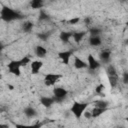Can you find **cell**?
Listing matches in <instances>:
<instances>
[{
	"mask_svg": "<svg viewBox=\"0 0 128 128\" xmlns=\"http://www.w3.org/2000/svg\"><path fill=\"white\" fill-rule=\"evenodd\" d=\"M60 40H62L64 43H69L70 39L72 38V32L70 31H62L59 35Z\"/></svg>",
	"mask_w": 128,
	"mask_h": 128,
	"instance_id": "e0dca14e",
	"label": "cell"
},
{
	"mask_svg": "<svg viewBox=\"0 0 128 128\" xmlns=\"http://www.w3.org/2000/svg\"><path fill=\"white\" fill-rule=\"evenodd\" d=\"M0 127H8V125H6V124H0Z\"/></svg>",
	"mask_w": 128,
	"mask_h": 128,
	"instance_id": "1f68e13d",
	"label": "cell"
},
{
	"mask_svg": "<svg viewBox=\"0 0 128 128\" xmlns=\"http://www.w3.org/2000/svg\"><path fill=\"white\" fill-rule=\"evenodd\" d=\"M23 113H24V115H25L27 118H34V117H36V115H37L36 109L33 108L32 106H27L26 108H24Z\"/></svg>",
	"mask_w": 128,
	"mask_h": 128,
	"instance_id": "9a60e30c",
	"label": "cell"
},
{
	"mask_svg": "<svg viewBox=\"0 0 128 128\" xmlns=\"http://www.w3.org/2000/svg\"><path fill=\"white\" fill-rule=\"evenodd\" d=\"M101 32H102V30H101L99 27H96V26H94V27H91V28H89V34H90V36L100 35V34H101Z\"/></svg>",
	"mask_w": 128,
	"mask_h": 128,
	"instance_id": "44dd1931",
	"label": "cell"
},
{
	"mask_svg": "<svg viewBox=\"0 0 128 128\" xmlns=\"http://www.w3.org/2000/svg\"><path fill=\"white\" fill-rule=\"evenodd\" d=\"M21 63L19 60H12L7 64V68L9 73L13 74L14 76H20L21 75Z\"/></svg>",
	"mask_w": 128,
	"mask_h": 128,
	"instance_id": "8992f818",
	"label": "cell"
},
{
	"mask_svg": "<svg viewBox=\"0 0 128 128\" xmlns=\"http://www.w3.org/2000/svg\"><path fill=\"white\" fill-rule=\"evenodd\" d=\"M91 21H92V20H91L90 17H86V18L84 19V23H85L86 25H90V24H91Z\"/></svg>",
	"mask_w": 128,
	"mask_h": 128,
	"instance_id": "f1b7e54d",
	"label": "cell"
},
{
	"mask_svg": "<svg viewBox=\"0 0 128 128\" xmlns=\"http://www.w3.org/2000/svg\"><path fill=\"white\" fill-rule=\"evenodd\" d=\"M49 19H50L49 15L44 10H40V12H39V20L40 21H48Z\"/></svg>",
	"mask_w": 128,
	"mask_h": 128,
	"instance_id": "603a6c76",
	"label": "cell"
},
{
	"mask_svg": "<svg viewBox=\"0 0 128 128\" xmlns=\"http://www.w3.org/2000/svg\"><path fill=\"white\" fill-rule=\"evenodd\" d=\"M73 55V52L71 50H65V51H61L58 53V57L60 58L61 62L64 65H68L71 59V56Z\"/></svg>",
	"mask_w": 128,
	"mask_h": 128,
	"instance_id": "ba28073f",
	"label": "cell"
},
{
	"mask_svg": "<svg viewBox=\"0 0 128 128\" xmlns=\"http://www.w3.org/2000/svg\"><path fill=\"white\" fill-rule=\"evenodd\" d=\"M44 6V0H30V7L32 9H41Z\"/></svg>",
	"mask_w": 128,
	"mask_h": 128,
	"instance_id": "ffe728a7",
	"label": "cell"
},
{
	"mask_svg": "<svg viewBox=\"0 0 128 128\" xmlns=\"http://www.w3.org/2000/svg\"><path fill=\"white\" fill-rule=\"evenodd\" d=\"M123 1H126V0H123Z\"/></svg>",
	"mask_w": 128,
	"mask_h": 128,
	"instance_id": "d6a6232c",
	"label": "cell"
},
{
	"mask_svg": "<svg viewBox=\"0 0 128 128\" xmlns=\"http://www.w3.org/2000/svg\"><path fill=\"white\" fill-rule=\"evenodd\" d=\"M33 27H34V24L31 21H24L22 23V30L25 33H30L33 30Z\"/></svg>",
	"mask_w": 128,
	"mask_h": 128,
	"instance_id": "d6986e66",
	"label": "cell"
},
{
	"mask_svg": "<svg viewBox=\"0 0 128 128\" xmlns=\"http://www.w3.org/2000/svg\"><path fill=\"white\" fill-rule=\"evenodd\" d=\"M106 74H107L108 81H109L111 88H115L119 83V75L117 73L115 66L112 64H109L106 68Z\"/></svg>",
	"mask_w": 128,
	"mask_h": 128,
	"instance_id": "3957f363",
	"label": "cell"
},
{
	"mask_svg": "<svg viewBox=\"0 0 128 128\" xmlns=\"http://www.w3.org/2000/svg\"><path fill=\"white\" fill-rule=\"evenodd\" d=\"M100 61H98L92 54H89L87 56V68H89L90 71H95L100 67Z\"/></svg>",
	"mask_w": 128,
	"mask_h": 128,
	"instance_id": "52a82bcc",
	"label": "cell"
},
{
	"mask_svg": "<svg viewBox=\"0 0 128 128\" xmlns=\"http://www.w3.org/2000/svg\"><path fill=\"white\" fill-rule=\"evenodd\" d=\"M43 67V62L41 60H34L30 62V68L32 74H38Z\"/></svg>",
	"mask_w": 128,
	"mask_h": 128,
	"instance_id": "9c48e42d",
	"label": "cell"
},
{
	"mask_svg": "<svg viewBox=\"0 0 128 128\" xmlns=\"http://www.w3.org/2000/svg\"><path fill=\"white\" fill-rule=\"evenodd\" d=\"M74 67H75L76 69H78V70H80V69H85V68H87V63H86L83 59H81L80 57L75 56V57H74Z\"/></svg>",
	"mask_w": 128,
	"mask_h": 128,
	"instance_id": "5bb4252c",
	"label": "cell"
},
{
	"mask_svg": "<svg viewBox=\"0 0 128 128\" xmlns=\"http://www.w3.org/2000/svg\"><path fill=\"white\" fill-rule=\"evenodd\" d=\"M99 58H100V61L104 64H108L111 60V51L108 50V49H104L100 52L99 54Z\"/></svg>",
	"mask_w": 128,
	"mask_h": 128,
	"instance_id": "30bf717a",
	"label": "cell"
},
{
	"mask_svg": "<svg viewBox=\"0 0 128 128\" xmlns=\"http://www.w3.org/2000/svg\"><path fill=\"white\" fill-rule=\"evenodd\" d=\"M94 105L95 107H100V108H107L109 103L107 101H104V100H96L94 102Z\"/></svg>",
	"mask_w": 128,
	"mask_h": 128,
	"instance_id": "7402d4cb",
	"label": "cell"
},
{
	"mask_svg": "<svg viewBox=\"0 0 128 128\" xmlns=\"http://www.w3.org/2000/svg\"><path fill=\"white\" fill-rule=\"evenodd\" d=\"M89 45L92 47H99L102 44V39L100 35H95V36H90L88 39Z\"/></svg>",
	"mask_w": 128,
	"mask_h": 128,
	"instance_id": "7c38bea8",
	"label": "cell"
},
{
	"mask_svg": "<svg viewBox=\"0 0 128 128\" xmlns=\"http://www.w3.org/2000/svg\"><path fill=\"white\" fill-rule=\"evenodd\" d=\"M35 54L37 57L39 58H44L46 55H47V49L44 47V46H41V45H37L35 47Z\"/></svg>",
	"mask_w": 128,
	"mask_h": 128,
	"instance_id": "2e32d148",
	"label": "cell"
},
{
	"mask_svg": "<svg viewBox=\"0 0 128 128\" xmlns=\"http://www.w3.org/2000/svg\"><path fill=\"white\" fill-rule=\"evenodd\" d=\"M122 80H123V83H124V84H127V83H128V72H124V73H123Z\"/></svg>",
	"mask_w": 128,
	"mask_h": 128,
	"instance_id": "83f0119b",
	"label": "cell"
},
{
	"mask_svg": "<svg viewBox=\"0 0 128 128\" xmlns=\"http://www.w3.org/2000/svg\"><path fill=\"white\" fill-rule=\"evenodd\" d=\"M19 61H20V63H21V66L24 67V66L30 64L31 59H30V57H28V56H24V57H22L21 59H19Z\"/></svg>",
	"mask_w": 128,
	"mask_h": 128,
	"instance_id": "cb8c5ba5",
	"label": "cell"
},
{
	"mask_svg": "<svg viewBox=\"0 0 128 128\" xmlns=\"http://www.w3.org/2000/svg\"><path fill=\"white\" fill-rule=\"evenodd\" d=\"M23 16L17 12L16 10L8 7V6H2V8L0 9V19L3 20L4 22H12L15 20H19L22 19Z\"/></svg>",
	"mask_w": 128,
	"mask_h": 128,
	"instance_id": "6da1fadb",
	"label": "cell"
},
{
	"mask_svg": "<svg viewBox=\"0 0 128 128\" xmlns=\"http://www.w3.org/2000/svg\"><path fill=\"white\" fill-rule=\"evenodd\" d=\"M37 37L41 41H46L49 38V33H39V34H37Z\"/></svg>",
	"mask_w": 128,
	"mask_h": 128,
	"instance_id": "d4e9b609",
	"label": "cell"
},
{
	"mask_svg": "<svg viewBox=\"0 0 128 128\" xmlns=\"http://www.w3.org/2000/svg\"><path fill=\"white\" fill-rule=\"evenodd\" d=\"M40 103L45 108H50L55 103V101H54V98L53 97H50V96H42V97H40Z\"/></svg>",
	"mask_w": 128,
	"mask_h": 128,
	"instance_id": "8fae6325",
	"label": "cell"
},
{
	"mask_svg": "<svg viewBox=\"0 0 128 128\" xmlns=\"http://www.w3.org/2000/svg\"><path fill=\"white\" fill-rule=\"evenodd\" d=\"M107 110V108H100V107H94L91 111V116L92 118H98L100 115H102L105 111Z\"/></svg>",
	"mask_w": 128,
	"mask_h": 128,
	"instance_id": "ac0fdd59",
	"label": "cell"
},
{
	"mask_svg": "<svg viewBox=\"0 0 128 128\" xmlns=\"http://www.w3.org/2000/svg\"><path fill=\"white\" fill-rule=\"evenodd\" d=\"M67 22H68L70 25H76V24H78V23L80 22V17H74V18H71V19H69Z\"/></svg>",
	"mask_w": 128,
	"mask_h": 128,
	"instance_id": "484cf974",
	"label": "cell"
},
{
	"mask_svg": "<svg viewBox=\"0 0 128 128\" xmlns=\"http://www.w3.org/2000/svg\"><path fill=\"white\" fill-rule=\"evenodd\" d=\"M85 35H86V32L84 31H75V32H72V39L76 44H80V42L84 39Z\"/></svg>",
	"mask_w": 128,
	"mask_h": 128,
	"instance_id": "4fadbf2b",
	"label": "cell"
},
{
	"mask_svg": "<svg viewBox=\"0 0 128 128\" xmlns=\"http://www.w3.org/2000/svg\"><path fill=\"white\" fill-rule=\"evenodd\" d=\"M62 75L61 74H58V73H48L44 76V84L45 86L47 87H51V86H54L60 79H61Z\"/></svg>",
	"mask_w": 128,
	"mask_h": 128,
	"instance_id": "5b68a950",
	"label": "cell"
},
{
	"mask_svg": "<svg viewBox=\"0 0 128 128\" xmlns=\"http://www.w3.org/2000/svg\"><path fill=\"white\" fill-rule=\"evenodd\" d=\"M83 115L85 116V118H88V119H90V118H92V116H91V112H84L83 113Z\"/></svg>",
	"mask_w": 128,
	"mask_h": 128,
	"instance_id": "f546056e",
	"label": "cell"
},
{
	"mask_svg": "<svg viewBox=\"0 0 128 128\" xmlns=\"http://www.w3.org/2000/svg\"><path fill=\"white\" fill-rule=\"evenodd\" d=\"M3 49H4V44L2 42H0V54H1V52H2Z\"/></svg>",
	"mask_w": 128,
	"mask_h": 128,
	"instance_id": "4dcf8cb0",
	"label": "cell"
},
{
	"mask_svg": "<svg viewBox=\"0 0 128 128\" xmlns=\"http://www.w3.org/2000/svg\"><path fill=\"white\" fill-rule=\"evenodd\" d=\"M88 106H89V103H87V102H78V101H75L72 104V106L70 108V111H71V113L74 115V117L76 119H80L83 116V113L88 108Z\"/></svg>",
	"mask_w": 128,
	"mask_h": 128,
	"instance_id": "7a4b0ae2",
	"label": "cell"
},
{
	"mask_svg": "<svg viewBox=\"0 0 128 128\" xmlns=\"http://www.w3.org/2000/svg\"><path fill=\"white\" fill-rule=\"evenodd\" d=\"M68 91L63 87H54L53 88V98L56 103H61L67 97Z\"/></svg>",
	"mask_w": 128,
	"mask_h": 128,
	"instance_id": "277c9868",
	"label": "cell"
},
{
	"mask_svg": "<svg viewBox=\"0 0 128 128\" xmlns=\"http://www.w3.org/2000/svg\"><path fill=\"white\" fill-rule=\"evenodd\" d=\"M103 90H104V85H103V84H100V85H98V86L96 87L95 92H96L97 94H101V93L103 92Z\"/></svg>",
	"mask_w": 128,
	"mask_h": 128,
	"instance_id": "4316f807",
	"label": "cell"
}]
</instances>
